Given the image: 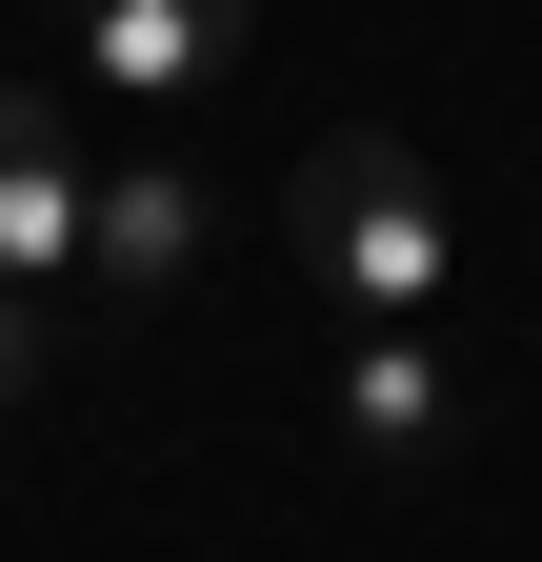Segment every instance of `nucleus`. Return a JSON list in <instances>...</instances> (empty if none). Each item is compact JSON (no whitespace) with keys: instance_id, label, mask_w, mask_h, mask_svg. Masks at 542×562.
Returning a JSON list of instances; mask_svg holds the SVG:
<instances>
[{"instance_id":"f257e3e1","label":"nucleus","mask_w":542,"mask_h":562,"mask_svg":"<svg viewBox=\"0 0 542 562\" xmlns=\"http://www.w3.org/2000/svg\"><path fill=\"white\" fill-rule=\"evenodd\" d=\"M282 222H302V261H321V302H362V322H442V281H462V241H442V181H422V140H402V121L302 140Z\"/></svg>"},{"instance_id":"f03ea898","label":"nucleus","mask_w":542,"mask_h":562,"mask_svg":"<svg viewBox=\"0 0 542 562\" xmlns=\"http://www.w3.org/2000/svg\"><path fill=\"white\" fill-rule=\"evenodd\" d=\"M342 442L382 482H422L462 442V362H442V322H362V362H342Z\"/></svg>"},{"instance_id":"7ed1b4c3","label":"nucleus","mask_w":542,"mask_h":562,"mask_svg":"<svg viewBox=\"0 0 542 562\" xmlns=\"http://www.w3.org/2000/svg\"><path fill=\"white\" fill-rule=\"evenodd\" d=\"M181 261H201V181L181 161H101L81 181V281L101 302H181Z\"/></svg>"},{"instance_id":"20e7f679","label":"nucleus","mask_w":542,"mask_h":562,"mask_svg":"<svg viewBox=\"0 0 542 562\" xmlns=\"http://www.w3.org/2000/svg\"><path fill=\"white\" fill-rule=\"evenodd\" d=\"M0 281H81V161H60V101L41 81H0Z\"/></svg>"},{"instance_id":"39448f33","label":"nucleus","mask_w":542,"mask_h":562,"mask_svg":"<svg viewBox=\"0 0 542 562\" xmlns=\"http://www.w3.org/2000/svg\"><path fill=\"white\" fill-rule=\"evenodd\" d=\"M241 60V0H81V81L101 101H181Z\"/></svg>"},{"instance_id":"423d86ee","label":"nucleus","mask_w":542,"mask_h":562,"mask_svg":"<svg viewBox=\"0 0 542 562\" xmlns=\"http://www.w3.org/2000/svg\"><path fill=\"white\" fill-rule=\"evenodd\" d=\"M21 402H41V302L0 281V422H21Z\"/></svg>"}]
</instances>
